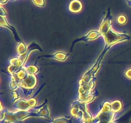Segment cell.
I'll return each instance as SVG.
<instances>
[{"label":"cell","mask_w":131,"mask_h":123,"mask_svg":"<svg viewBox=\"0 0 131 123\" xmlns=\"http://www.w3.org/2000/svg\"><path fill=\"white\" fill-rule=\"evenodd\" d=\"M112 18L110 9L108 8L106 17L104 19L102 23H101L99 30L101 33V35L103 36L104 38L105 42H106L105 46L108 47H110L112 45L117 42L129 40L130 38V37L129 35L117 33L113 29L111 26Z\"/></svg>","instance_id":"1"},{"label":"cell","mask_w":131,"mask_h":123,"mask_svg":"<svg viewBox=\"0 0 131 123\" xmlns=\"http://www.w3.org/2000/svg\"><path fill=\"white\" fill-rule=\"evenodd\" d=\"M14 107H15L16 109H18V110H23V111L28 110L31 108L29 104H28V101L23 99H19L17 101H15L14 105Z\"/></svg>","instance_id":"9"},{"label":"cell","mask_w":131,"mask_h":123,"mask_svg":"<svg viewBox=\"0 0 131 123\" xmlns=\"http://www.w3.org/2000/svg\"><path fill=\"white\" fill-rule=\"evenodd\" d=\"M111 102L106 101L103 102L101 110L93 119V123H106L113 121L115 113L111 110Z\"/></svg>","instance_id":"2"},{"label":"cell","mask_w":131,"mask_h":123,"mask_svg":"<svg viewBox=\"0 0 131 123\" xmlns=\"http://www.w3.org/2000/svg\"><path fill=\"white\" fill-rule=\"evenodd\" d=\"M122 108V103L119 100H115L111 102V110L113 112L116 114Z\"/></svg>","instance_id":"11"},{"label":"cell","mask_w":131,"mask_h":123,"mask_svg":"<svg viewBox=\"0 0 131 123\" xmlns=\"http://www.w3.org/2000/svg\"><path fill=\"white\" fill-rule=\"evenodd\" d=\"M11 94L13 97V101L15 102V101H17V99H19V95L18 94L17 92H16L15 91H12Z\"/></svg>","instance_id":"17"},{"label":"cell","mask_w":131,"mask_h":123,"mask_svg":"<svg viewBox=\"0 0 131 123\" xmlns=\"http://www.w3.org/2000/svg\"><path fill=\"white\" fill-rule=\"evenodd\" d=\"M0 15H1V16H3V17L6 15V11H5V9H4L3 8H2V7L0 8Z\"/></svg>","instance_id":"19"},{"label":"cell","mask_w":131,"mask_h":123,"mask_svg":"<svg viewBox=\"0 0 131 123\" xmlns=\"http://www.w3.org/2000/svg\"><path fill=\"white\" fill-rule=\"evenodd\" d=\"M10 1H14V0H10Z\"/></svg>","instance_id":"25"},{"label":"cell","mask_w":131,"mask_h":123,"mask_svg":"<svg viewBox=\"0 0 131 123\" xmlns=\"http://www.w3.org/2000/svg\"><path fill=\"white\" fill-rule=\"evenodd\" d=\"M124 74H125V76L127 78L131 79V68H129L127 70H125V72L124 73Z\"/></svg>","instance_id":"18"},{"label":"cell","mask_w":131,"mask_h":123,"mask_svg":"<svg viewBox=\"0 0 131 123\" xmlns=\"http://www.w3.org/2000/svg\"><path fill=\"white\" fill-rule=\"evenodd\" d=\"M24 68L28 74H35L38 73L39 70V69L35 65H28V66L24 67Z\"/></svg>","instance_id":"13"},{"label":"cell","mask_w":131,"mask_h":123,"mask_svg":"<svg viewBox=\"0 0 131 123\" xmlns=\"http://www.w3.org/2000/svg\"><path fill=\"white\" fill-rule=\"evenodd\" d=\"M127 3L129 6H131V1H127Z\"/></svg>","instance_id":"21"},{"label":"cell","mask_w":131,"mask_h":123,"mask_svg":"<svg viewBox=\"0 0 131 123\" xmlns=\"http://www.w3.org/2000/svg\"><path fill=\"white\" fill-rule=\"evenodd\" d=\"M52 123H72L71 119H69V117H61L58 118L56 119H52Z\"/></svg>","instance_id":"14"},{"label":"cell","mask_w":131,"mask_h":123,"mask_svg":"<svg viewBox=\"0 0 131 123\" xmlns=\"http://www.w3.org/2000/svg\"><path fill=\"white\" fill-rule=\"evenodd\" d=\"M101 35V33H100L99 31H97V30H92L90 31L89 33H88L86 35L83 36V37H81V38H77L75 39V40L73 42L72 44L71 48H70V51H72V48L74 45L75 44V42H80V41H84V42H86V41H89V40H95L99 37V36Z\"/></svg>","instance_id":"5"},{"label":"cell","mask_w":131,"mask_h":123,"mask_svg":"<svg viewBox=\"0 0 131 123\" xmlns=\"http://www.w3.org/2000/svg\"><path fill=\"white\" fill-rule=\"evenodd\" d=\"M81 123H88V122H85V121H82Z\"/></svg>","instance_id":"23"},{"label":"cell","mask_w":131,"mask_h":123,"mask_svg":"<svg viewBox=\"0 0 131 123\" xmlns=\"http://www.w3.org/2000/svg\"><path fill=\"white\" fill-rule=\"evenodd\" d=\"M69 10L74 14L80 12L83 10V4L79 0H72L69 4Z\"/></svg>","instance_id":"7"},{"label":"cell","mask_w":131,"mask_h":123,"mask_svg":"<svg viewBox=\"0 0 131 123\" xmlns=\"http://www.w3.org/2000/svg\"><path fill=\"white\" fill-rule=\"evenodd\" d=\"M5 120L10 123H20L26 118L29 117H34L32 113L29 112L28 110L23 111L19 110L16 112H11L8 110H5Z\"/></svg>","instance_id":"3"},{"label":"cell","mask_w":131,"mask_h":123,"mask_svg":"<svg viewBox=\"0 0 131 123\" xmlns=\"http://www.w3.org/2000/svg\"><path fill=\"white\" fill-rule=\"evenodd\" d=\"M127 1H131V0H127Z\"/></svg>","instance_id":"24"},{"label":"cell","mask_w":131,"mask_h":123,"mask_svg":"<svg viewBox=\"0 0 131 123\" xmlns=\"http://www.w3.org/2000/svg\"><path fill=\"white\" fill-rule=\"evenodd\" d=\"M68 56H69L68 53H65L63 52H57L54 53L53 55H43L42 56V57L51 58H54L56 60H58V61H64V60H66Z\"/></svg>","instance_id":"10"},{"label":"cell","mask_w":131,"mask_h":123,"mask_svg":"<svg viewBox=\"0 0 131 123\" xmlns=\"http://www.w3.org/2000/svg\"><path fill=\"white\" fill-rule=\"evenodd\" d=\"M116 22L119 24L124 25V24H125L127 23V17H125V15H123V14L119 15L117 17V18H116Z\"/></svg>","instance_id":"15"},{"label":"cell","mask_w":131,"mask_h":123,"mask_svg":"<svg viewBox=\"0 0 131 123\" xmlns=\"http://www.w3.org/2000/svg\"><path fill=\"white\" fill-rule=\"evenodd\" d=\"M8 0H0V3L1 4H5Z\"/></svg>","instance_id":"20"},{"label":"cell","mask_w":131,"mask_h":123,"mask_svg":"<svg viewBox=\"0 0 131 123\" xmlns=\"http://www.w3.org/2000/svg\"><path fill=\"white\" fill-rule=\"evenodd\" d=\"M37 83V77L35 74H28L26 77L17 83L18 87L23 89L26 96H29L32 93Z\"/></svg>","instance_id":"4"},{"label":"cell","mask_w":131,"mask_h":123,"mask_svg":"<svg viewBox=\"0 0 131 123\" xmlns=\"http://www.w3.org/2000/svg\"><path fill=\"white\" fill-rule=\"evenodd\" d=\"M106 123H118V120H116V121H111V122H106Z\"/></svg>","instance_id":"22"},{"label":"cell","mask_w":131,"mask_h":123,"mask_svg":"<svg viewBox=\"0 0 131 123\" xmlns=\"http://www.w3.org/2000/svg\"><path fill=\"white\" fill-rule=\"evenodd\" d=\"M32 2L36 6H39V7H42L45 5V0H31Z\"/></svg>","instance_id":"16"},{"label":"cell","mask_w":131,"mask_h":123,"mask_svg":"<svg viewBox=\"0 0 131 123\" xmlns=\"http://www.w3.org/2000/svg\"><path fill=\"white\" fill-rule=\"evenodd\" d=\"M95 78H93L89 83L86 84L79 85V89H78L79 94H83L86 92H92V89L95 86Z\"/></svg>","instance_id":"8"},{"label":"cell","mask_w":131,"mask_h":123,"mask_svg":"<svg viewBox=\"0 0 131 123\" xmlns=\"http://www.w3.org/2000/svg\"><path fill=\"white\" fill-rule=\"evenodd\" d=\"M0 19H1L0 24H1V26H5V27H6V28H8L9 29H10V31L12 32V33L13 35H14V38H15V40H16L17 42H19V43L21 42H22L21 39L19 38V35H18V34H17V32L15 28H14L13 26L10 25V24L8 23L7 20H6V18H5V17H3V16H1Z\"/></svg>","instance_id":"6"},{"label":"cell","mask_w":131,"mask_h":123,"mask_svg":"<svg viewBox=\"0 0 131 123\" xmlns=\"http://www.w3.org/2000/svg\"><path fill=\"white\" fill-rule=\"evenodd\" d=\"M16 51L18 55H20V56H23V55L27 53V52H28V49H27V47L25 45V44L24 42H21L18 44L17 46Z\"/></svg>","instance_id":"12"}]
</instances>
